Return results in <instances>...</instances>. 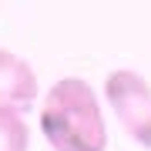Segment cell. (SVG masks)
Returning <instances> with one entry per match:
<instances>
[{
	"instance_id": "3",
	"label": "cell",
	"mask_w": 151,
	"mask_h": 151,
	"mask_svg": "<svg viewBox=\"0 0 151 151\" xmlns=\"http://www.w3.org/2000/svg\"><path fill=\"white\" fill-rule=\"evenodd\" d=\"M37 97V74L24 57L0 50V108H27Z\"/></svg>"
},
{
	"instance_id": "1",
	"label": "cell",
	"mask_w": 151,
	"mask_h": 151,
	"mask_svg": "<svg viewBox=\"0 0 151 151\" xmlns=\"http://www.w3.org/2000/svg\"><path fill=\"white\" fill-rule=\"evenodd\" d=\"M40 131L54 145V151H104L108 148L101 104H97L91 84L81 77H64L47 91L40 104Z\"/></svg>"
},
{
	"instance_id": "2",
	"label": "cell",
	"mask_w": 151,
	"mask_h": 151,
	"mask_svg": "<svg viewBox=\"0 0 151 151\" xmlns=\"http://www.w3.org/2000/svg\"><path fill=\"white\" fill-rule=\"evenodd\" d=\"M104 94L128 134L151 148V84L134 70H114L104 81Z\"/></svg>"
},
{
	"instance_id": "4",
	"label": "cell",
	"mask_w": 151,
	"mask_h": 151,
	"mask_svg": "<svg viewBox=\"0 0 151 151\" xmlns=\"http://www.w3.org/2000/svg\"><path fill=\"white\" fill-rule=\"evenodd\" d=\"M27 145H30V131L24 118L14 114L10 108H0V151H27Z\"/></svg>"
}]
</instances>
